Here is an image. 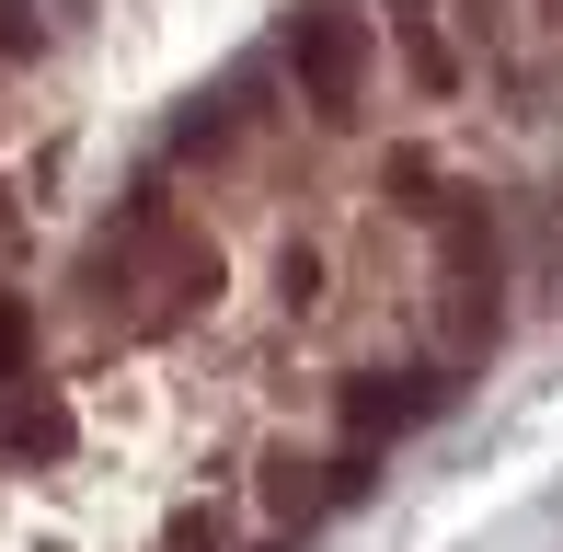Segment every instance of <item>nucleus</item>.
<instances>
[{
    "mask_svg": "<svg viewBox=\"0 0 563 552\" xmlns=\"http://www.w3.org/2000/svg\"><path fill=\"white\" fill-rule=\"evenodd\" d=\"M288 69H299V92H311L322 128H356L368 69H379V23L356 12V0H299L288 12Z\"/></svg>",
    "mask_w": 563,
    "mask_h": 552,
    "instance_id": "f257e3e1",
    "label": "nucleus"
},
{
    "mask_svg": "<svg viewBox=\"0 0 563 552\" xmlns=\"http://www.w3.org/2000/svg\"><path fill=\"white\" fill-rule=\"evenodd\" d=\"M449 391H460L449 368H402V380H391V368H356V380H345V426H356V438H402V426H426Z\"/></svg>",
    "mask_w": 563,
    "mask_h": 552,
    "instance_id": "f03ea898",
    "label": "nucleus"
},
{
    "mask_svg": "<svg viewBox=\"0 0 563 552\" xmlns=\"http://www.w3.org/2000/svg\"><path fill=\"white\" fill-rule=\"evenodd\" d=\"M379 12H391V46H402V69H415V92H460V58H449L438 12H426V0H379Z\"/></svg>",
    "mask_w": 563,
    "mask_h": 552,
    "instance_id": "7ed1b4c3",
    "label": "nucleus"
},
{
    "mask_svg": "<svg viewBox=\"0 0 563 552\" xmlns=\"http://www.w3.org/2000/svg\"><path fill=\"white\" fill-rule=\"evenodd\" d=\"M23 357H35V322H23V299L0 288V380H23Z\"/></svg>",
    "mask_w": 563,
    "mask_h": 552,
    "instance_id": "20e7f679",
    "label": "nucleus"
},
{
    "mask_svg": "<svg viewBox=\"0 0 563 552\" xmlns=\"http://www.w3.org/2000/svg\"><path fill=\"white\" fill-rule=\"evenodd\" d=\"M162 552H219V507H173V530H162Z\"/></svg>",
    "mask_w": 563,
    "mask_h": 552,
    "instance_id": "39448f33",
    "label": "nucleus"
},
{
    "mask_svg": "<svg viewBox=\"0 0 563 552\" xmlns=\"http://www.w3.org/2000/svg\"><path fill=\"white\" fill-rule=\"evenodd\" d=\"M46 46V23H35V0H0V58H35Z\"/></svg>",
    "mask_w": 563,
    "mask_h": 552,
    "instance_id": "423d86ee",
    "label": "nucleus"
},
{
    "mask_svg": "<svg viewBox=\"0 0 563 552\" xmlns=\"http://www.w3.org/2000/svg\"><path fill=\"white\" fill-rule=\"evenodd\" d=\"M276 288H288V311H299V299H322V254H311V242H288V265H276Z\"/></svg>",
    "mask_w": 563,
    "mask_h": 552,
    "instance_id": "0eeeda50",
    "label": "nucleus"
}]
</instances>
